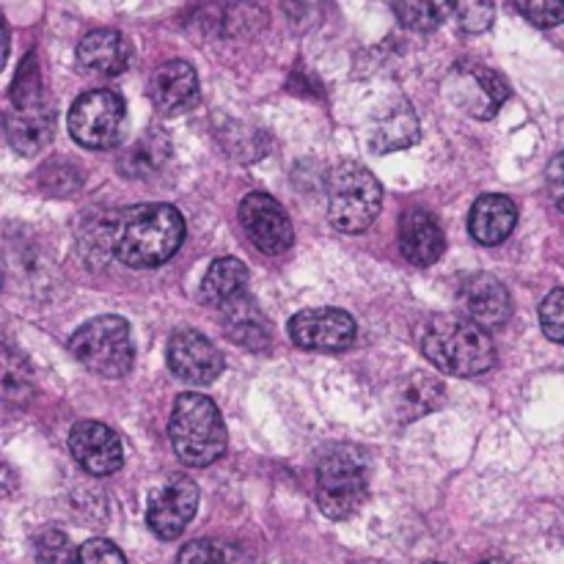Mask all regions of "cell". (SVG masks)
I'll use <instances>...</instances> for the list:
<instances>
[{
  "label": "cell",
  "instance_id": "cell-1",
  "mask_svg": "<svg viewBox=\"0 0 564 564\" xmlns=\"http://www.w3.org/2000/svg\"><path fill=\"white\" fill-rule=\"evenodd\" d=\"M185 240V218L171 204H138L110 224V246L127 268L149 270L169 262Z\"/></svg>",
  "mask_w": 564,
  "mask_h": 564
},
{
  "label": "cell",
  "instance_id": "cell-2",
  "mask_svg": "<svg viewBox=\"0 0 564 564\" xmlns=\"http://www.w3.org/2000/svg\"><path fill=\"white\" fill-rule=\"evenodd\" d=\"M419 347L438 372L455 378H477L494 369L496 345L482 325L463 314L430 317L419 330Z\"/></svg>",
  "mask_w": 564,
  "mask_h": 564
},
{
  "label": "cell",
  "instance_id": "cell-3",
  "mask_svg": "<svg viewBox=\"0 0 564 564\" xmlns=\"http://www.w3.org/2000/svg\"><path fill=\"white\" fill-rule=\"evenodd\" d=\"M171 446L185 466H213L226 452V427L218 405L202 394H180L171 411Z\"/></svg>",
  "mask_w": 564,
  "mask_h": 564
},
{
  "label": "cell",
  "instance_id": "cell-4",
  "mask_svg": "<svg viewBox=\"0 0 564 564\" xmlns=\"http://www.w3.org/2000/svg\"><path fill=\"white\" fill-rule=\"evenodd\" d=\"M369 490V457L358 446L339 444L319 457L317 505L334 521H345L364 505Z\"/></svg>",
  "mask_w": 564,
  "mask_h": 564
},
{
  "label": "cell",
  "instance_id": "cell-5",
  "mask_svg": "<svg viewBox=\"0 0 564 564\" xmlns=\"http://www.w3.org/2000/svg\"><path fill=\"white\" fill-rule=\"evenodd\" d=\"M69 352L99 378L119 380L135 364V347H132L130 325L127 319L97 317L77 328L69 339Z\"/></svg>",
  "mask_w": 564,
  "mask_h": 564
},
{
  "label": "cell",
  "instance_id": "cell-6",
  "mask_svg": "<svg viewBox=\"0 0 564 564\" xmlns=\"http://www.w3.org/2000/svg\"><path fill=\"white\" fill-rule=\"evenodd\" d=\"M383 207V187L372 171L358 163H341L328 185V218L345 235H361Z\"/></svg>",
  "mask_w": 564,
  "mask_h": 564
},
{
  "label": "cell",
  "instance_id": "cell-7",
  "mask_svg": "<svg viewBox=\"0 0 564 564\" xmlns=\"http://www.w3.org/2000/svg\"><path fill=\"white\" fill-rule=\"evenodd\" d=\"M127 105L110 88L86 91L69 108V132L80 147L110 149L124 138Z\"/></svg>",
  "mask_w": 564,
  "mask_h": 564
},
{
  "label": "cell",
  "instance_id": "cell-8",
  "mask_svg": "<svg viewBox=\"0 0 564 564\" xmlns=\"http://www.w3.org/2000/svg\"><path fill=\"white\" fill-rule=\"evenodd\" d=\"M240 224L246 229L248 240L262 253L279 257L295 240L290 215L268 193H248L240 202Z\"/></svg>",
  "mask_w": 564,
  "mask_h": 564
},
{
  "label": "cell",
  "instance_id": "cell-9",
  "mask_svg": "<svg viewBox=\"0 0 564 564\" xmlns=\"http://www.w3.org/2000/svg\"><path fill=\"white\" fill-rule=\"evenodd\" d=\"M356 319L341 308H306L290 319V336L303 350L341 352L356 341Z\"/></svg>",
  "mask_w": 564,
  "mask_h": 564
},
{
  "label": "cell",
  "instance_id": "cell-10",
  "mask_svg": "<svg viewBox=\"0 0 564 564\" xmlns=\"http://www.w3.org/2000/svg\"><path fill=\"white\" fill-rule=\"evenodd\" d=\"M198 488L191 477H171L149 501L147 523L160 540H176L196 518Z\"/></svg>",
  "mask_w": 564,
  "mask_h": 564
},
{
  "label": "cell",
  "instance_id": "cell-11",
  "mask_svg": "<svg viewBox=\"0 0 564 564\" xmlns=\"http://www.w3.org/2000/svg\"><path fill=\"white\" fill-rule=\"evenodd\" d=\"M169 369L180 380L193 386H209L224 372V356L198 330H176L165 347Z\"/></svg>",
  "mask_w": 564,
  "mask_h": 564
},
{
  "label": "cell",
  "instance_id": "cell-12",
  "mask_svg": "<svg viewBox=\"0 0 564 564\" xmlns=\"http://www.w3.org/2000/svg\"><path fill=\"white\" fill-rule=\"evenodd\" d=\"M72 457L80 463L83 471L94 477H108L121 466V441L108 424L77 422L69 433Z\"/></svg>",
  "mask_w": 564,
  "mask_h": 564
},
{
  "label": "cell",
  "instance_id": "cell-13",
  "mask_svg": "<svg viewBox=\"0 0 564 564\" xmlns=\"http://www.w3.org/2000/svg\"><path fill=\"white\" fill-rule=\"evenodd\" d=\"M457 301H460L463 317L482 325V328H499V325L507 323V317H510L512 312L510 292H507V286L490 273L468 275L460 284Z\"/></svg>",
  "mask_w": 564,
  "mask_h": 564
},
{
  "label": "cell",
  "instance_id": "cell-14",
  "mask_svg": "<svg viewBox=\"0 0 564 564\" xmlns=\"http://www.w3.org/2000/svg\"><path fill=\"white\" fill-rule=\"evenodd\" d=\"M452 91L457 94V102L466 105L468 113H474L477 119H490L510 97V88L501 80V75L479 64L457 66L455 77H452Z\"/></svg>",
  "mask_w": 564,
  "mask_h": 564
},
{
  "label": "cell",
  "instance_id": "cell-15",
  "mask_svg": "<svg viewBox=\"0 0 564 564\" xmlns=\"http://www.w3.org/2000/svg\"><path fill=\"white\" fill-rule=\"evenodd\" d=\"M400 251L416 268H430L444 253V231L438 218L422 207L408 209L400 218Z\"/></svg>",
  "mask_w": 564,
  "mask_h": 564
},
{
  "label": "cell",
  "instance_id": "cell-16",
  "mask_svg": "<svg viewBox=\"0 0 564 564\" xmlns=\"http://www.w3.org/2000/svg\"><path fill=\"white\" fill-rule=\"evenodd\" d=\"M198 97V75L187 61H165L152 77L154 108L163 113H182Z\"/></svg>",
  "mask_w": 564,
  "mask_h": 564
},
{
  "label": "cell",
  "instance_id": "cell-17",
  "mask_svg": "<svg viewBox=\"0 0 564 564\" xmlns=\"http://www.w3.org/2000/svg\"><path fill=\"white\" fill-rule=\"evenodd\" d=\"M518 224V207L512 198L501 193H485L474 202L471 215H468V229L471 237L482 246H499L512 235Z\"/></svg>",
  "mask_w": 564,
  "mask_h": 564
},
{
  "label": "cell",
  "instance_id": "cell-18",
  "mask_svg": "<svg viewBox=\"0 0 564 564\" xmlns=\"http://www.w3.org/2000/svg\"><path fill=\"white\" fill-rule=\"evenodd\" d=\"M77 61L97 75H121L130 64V44L113 28H97L80 39Z\"/></svg>",
  "mask_w": 564,
  "mask_h": 564
},
{
  "label": "cell",
  "instance_id": "cell-19",
  "mask_svg": "<svg viewBox=\"0 0 564 564\" xmlns=\"http://www.w3.org/2000/svg\"><path fill=\"white\" fill-rule=\"evenodd\" d=\"M220 314H224L226 336H229L235 345L253 352L264 350V347L270 345L268 319L262 317L259 306L248 295H240L231 303H226V306L220 308Z\"/></svg>",
  "mask_w": 564,
  "mask_h": 564
},
{
  "label": "cell",
  "instance_id": "cell-20",
  "mask_svg": "<svg viewBox=\"0 0 564 564\" xmlns=\"http://www.w3.org/2000/svg\"><path fill=\"white\" fill-rule=\"evenodd\" d=\"M53 110L44 105L33 108H14L6 116V135L9 143L22 154H36L53 138Z\"/></svg>",
  "mask_w": 564,
  "mask_h": 564
},
{
  "label": "cell",
  "instance_id": "cell-21",
  "mask_svg": "<svg viewBox=\"0 0 564 564\" xmlns=\"http://www.w3.org/2000/svg\"><path fill=\"white\" fill-rule=\"evenodd\" d=\"M248 284V268L235 257L215 259L209 264L207 275L202 281V301L207 306L224 308L226 303H231L235 297L242 295Z\"/></svg>",
  "mask_w": 564,
  "mask_h": 564
},
{
  "label": "cell",
  "instance_id": "cell-22",
  "mask_svg": "<svg viewBox=\"0 0 564 564\" xmlns=\"http://www.w3.org/2000/svg\"><path fill=\"white\" fill-rule=\"evenodd\" d=\"M171 143L160 130H149L147 135L138 138L130 149H124L119 158V171L130 180H147L158 174L160 165L169 160Z\"/></svg>",
  "mask_w": 564,
  "mask_h": 564
},
{
  "label": "cell",
  "instance_id": "cell-23",
  "mask_svg": "<svg viewBox=\"0 0 564 564\" xmlns=\"http://www.w3.org/2000/svg\"><path fill=\"white\" fill-rule=\"evenodd\" d=\"M419 141V119L413 113V108L408 102L397 105L389 113L380 116L378 124H375L372 141L369 147L378 154L394 152V149H405L411 143Z\"/></svg>",
  "mask_w": 564,
  "mask_h": 564
},
{
  "label": "cell",
  "instance_id": "cell-24",
  "mask_svg": "<svg viewBox=\"0 0 564 564\" xmlns=\"http://www.w3.org/2000/svg\"><path fill=\"white\" fill-rule=\"evenodd\" d=\"M180 564H248L240 545L224 540H193L180 551Z\"/></svg>",
  "mask_w": 564,
  "mask_h": 564
},
{
  "label": "cell",
  "instance_id": "cell-25",
  "mask_svg": "<svg viewBox=\"0 0 564 564\" xmlns=\"http://www.w3.org/2000/svg\"><path fill=\"white\" fill-rule=\"evenodd\" d=\"M394 14L400 17L402 25L413 31H433L449 14H455L452 3H397Z\"/></svg>",
  "mask_w": 564,
  "mask_h": 564
},
{
  "label": "cell",
  "instance_id": "cell-26",
  "mask_svg": "<svg viewBox=\"0 0 564 564\" xmlns=\"http://www.w3.org/2000/svg\"><path fill=\"white\" fill-rule=\"evenodd\" d=\"M441 394H444V389H441V386L435 383V380L413 378L411 383L405 386V391H402V397H400L402 408H405L408 422H411V419H419V416H424V413L433 411V408L438 405Z\"/></svg>",
  "mask_w": 564,
  "mask_h": 564
},
{
  "label": "cell",
  "instance_id": "cell-27",
  "mask_svg": "<svg viewBox=\"0 0 564 564\" xmlns=\"http://www.w3.org/2000/svg\"><path fill=\"white\" fill-rule=\"evenodd\" d=\"M36 564H80V551L58 529H44L36 534Z\"/></svg>",
  "mask_w": 564,
  "mask_h": 564
},
{
  "label": "cell",
  "instance_id": "cell-28",
  "mask_svg": "<svg viewBox=\"0 0 564 564\" xmlns=\"http://www.w3.org/2000/svg\"><path fill=\"white\" fill-rule=\"evenodd\" d=\"M11 99H14V108L42 105V72H39L36 55L33 53L22 61L20 72H17L14 86H11Z\"/></svg>",
  "mask_w": 564,
  "mask_h": 564
},
{
  "label": "cell",
  "instance_id": "cell-29",
  "mask_svg": "<svg viewBox=\"0 0 564 564\" xmlns=\"http://www.w3.org/2000/svg\"><path fill=\"white\" fill-rule=\"evenodd\" d=\"M31 372H28L25 361L14 356V350H6L3 356V394L9 402H22L31 394Z\"/></svg>",
  "mask_w": 564,
  "mask_h": 564
},
{
  "label": "cell",
  "instance_id": "cell-30",
  "mask_svg": "<svg viewBox=\"0 0 564 564\" xmlns=\"http://www.w3.org/2000/svg\"><path fill=\"white\" fill-rule=\"evenodd\" d=\"M39 185L47 193H53V196H64V193L77 191V185H80V171L72 163L53 160V163H47L39 171Z\"/></svg>",
  "mask_w": 564,
  "mask_h": 564
},
{
  "label": "cell",
  "instance_id": "cell-31",
  "mask_svg": "<svg viewBox=\"0 0 564 564\" xmlns=\"http://www.w3.org/2000/svg\"><path fill=\"white\" fill-rule=\"evenodd\" d=\"M540 325L551 341L564 345V290H554L540 303Z\"/></svg>",
  "mask_w": 564,
  "mask_h": 564
},
{
  "label": "cell",
  "instance_id": "cell-32",
  "mask_svg": "<svg viewBox=\"0 0 564 564\" xmlns=\"http://www.w3.org/2000/svg\"><path fill=\"white\" fill-rule=\"evenodd\" d=\"M518 9L540 28H554L564 22V0H529V3H518Z\"/></svg>",
  "mask_w": 564,
  "mask_h": 564
},
{
  "label": "cell",
  "instance_id": "cell-33",
  "mask_svg": "<svg viewBox=\"0 0 564 564\" xmlns=\"http://www.w3.org/2000/svg\"><path fill=\"white\" fill-rule=\"evenodd\" d=\"M455 14L460 20V28L468 33H479L490 28L496 9L490 3H460L455 6Z\"/></svg>",
  "mask_w": 564,
  "mask_h": 564
},
{
  "label": "cell",
  "instance_id": "cell-34",
  "mask_svg": "<svg viewBox=\"0 0 564 564\" xmlns=\"http://www.w3.org/2000/svg\"><path fill=\"white\" fill-rule=\"evenodd\" d=\"M80 564H127L124 554L110 540H88L80 549Z\"/></svg>",
  "mask_w": 564,
  "mask_h": 564
},
{
  "label": "cell",
  "instance_id": "cell-35",
  "mask_svg": "<svg viewBox=\"0 0 564 564\" xmlns=\"http://www.w3.org/2000/svg\"><path fill=\"white\" fill-rule=\"evenodd\" d=\"M549 193L556 207L564 213V152L556 154L549 165Z\"/></svg>",
  "mask_w": 564,
  "mask_h": 564
},
{
  "label": "cell",
  "instance_id": "cell-36",
  "mask_svg": "<svg viewBox=\"0 0 564 564\" xmlns=\"http://www.w3.org/2000/svg\"><path fill=\"white\" fill-rule=\"evenodd\" d=\"M479 564H501V562H496V560H490V562H479Z\"/></svg>",
  "mask_w": 564,
  "mask_h": 564
},
{
  "label": "cell",
  "instance_id": "cell-37",
  "mask_svg": "<svg viewBox=\"0 0 564 564\" xmlns=\"http://www.w3.org/2000/svg\"><path fill=\"white\" fill-rule=\"evenodd\" d=\"M430 564H441V562H430Z\"/></svg>",
  "mask_w": 564,
  "mask_h": 564
}]
</instances>
